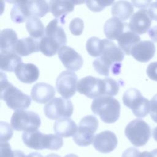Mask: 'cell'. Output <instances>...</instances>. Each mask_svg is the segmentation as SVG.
<instances>
[{"mask_svg":"<svg viewBox=\"0 0 157 157\" xmlns=\"http://www.w3.org/2000/svg\"><path fill=\"white\" fill-rule=\"evenodd\" d=\"M103 41L102 53L93 61V66L96 71L102 75L108 76L110 72L118 75L121 71L124 52L110 40L104 39Z\"/></svg>","mask_w":157,"mask_h":157,"instance_id":"cell-1","label":"cell"},{"mask_svg":"<svg viewBox=\"0 0 157 157\" xmlns=\"http://www.w3.org/2000/svg\"><path fill=\"white\" fill-rule=\"evenodd\" d=\"M120 89V83L112 78L86 76L78 80L77 90L89 98L96 99L104 96H115Z\"/></svg>","mask_w":157,"mask_h":157,"instance_id":"cell-2","label":"cell"},{"mask_svg":"<svg viewBox=\"0 0 157 157\" xmlns=\"http://www.w3.org/2000/svg\"><path fill=\"white\" fill-rule=\"evenodd\" d=\"M64 23L60 19L55 18L48 23L45 34L40 40L39 50L44 55H55L66 44V36L62 27Z\"/></svg>","mask_w":157,"mask_h":157,"instance_id":"cell-3","label":"cell"},{"mask_svg":"<svg viewBox=\"0 0 157 157\" xmlns=\"http://www.w3.org/2000/svg\"><path fill=\"white\" fill-rule=\"evenodd\" d=\"M1 99L14 110H25L31 104V98L9 82L6 74L1 72Z\"/></svg>","mask_w":157,"mask_h":157,"instance_id":"cell-4","label":"cell"},{"mask_svg":"<svg viewBox=\"0 0 157 157\" xmlns=\"http://www.w3.org/2000/svg\"><path fill=\"white\" fill-rule=\"evenodd\" d=\"M91 108L92 112L99 115L104 123H113L119 118L120 104L112 96H104L94 99Z\"/></svg>","mask_w":157,"mask_h":157,"instance_id":"cell-5","label":"cell"},{"mask_svg":"<svg viewBox=\"0 0 157 157\" xmlns=\"http://www.w3.org/2000/svg\"><path fill=\"white\" fill-rule=\"evenodd\" d=\"M123 102L137 118L145 117L150 112V101L143 97L136 88H131L126 90L123 96Z\"/></svg>","mask_w":157,"mask_h":157,"instance_id":"cell-6","label":"cell"},{"mask_svg":"<svg viewBox=\"0 0 157 157\" xmlns=\"http://www.w3.org/2000/svg\"><path fill=\"white\" fill-rule=\"evenodd\" d=\"M10 123L12 128L15 131L31 132L37 131L40 126L41 120L39 115L36 112L19 110L13 113Z\"/></svg>","mask_w":157,"mask_h":157,"instance_id":"cell-7","label":"cell"},{"mask_svg":"<svg viewBox=\"0 0 157 157\" xmlns=\"http://www.w3.org/2000/svg\"><path fill=\"white\" fill-rule=\"evenodd\" d=\"M124 134L135 147L145 145L151 136V128L143 120L135 119L125 128Z\"/></svg>","mask_w":157,"mask_h":157,"instance_id":"cell-8","label":"cell"},{"mask_svg":"<svg viewBox=\"0 0 157 157\" xmlns=\"http://www.w3.org/2000/svg\"><path fill=\"white\" fill-rule=\"evenodd\" d=\"M98 125V120L93 115H86L82 118L76 133L72 137L75 143L80 147L89 146L94 140Z\"/></svg>","mask_w":157,"mask_h":157,"instance_id":"cell-9","label":"cell"},{"mask_svg":"<svg viewBox=\"0 0 157 157\" xmlns=\"http://www.w3.org/2000/svg\"><path fill=\"white\" fill-rule=\"evenodd\" d=\"M72 102L64 98H55L44 107L45 116L51 120L70 117L73 113Z\"/></svg>","mask_w":157,"mask_h":157,"instance_id":"cell-10","label":"cell"},{"mask_svg":"<svg viewBox=\"0 0 157 157\" xmlns=\"http://www.w3.org/2000/svg\"><path fill=\"white\" fill-rule=\"evenodd\" d=\"M22 140L28 147L37 150H52L55 142L54 134H44L39 131L24 132L22 134Z\"/></svg>","mask_w":157,"mask_h":157,"instance_id":"cell-11","label":"cell"},{"mask_svg":"<svg viewBox=\"0 0 157 157\" xmlns=\"http://www.w3.org/2000/svg\"><path fill=\"white\" fill-rule=\"evenodd\" d=\"M77 83V76L74 72L64 71L56 78V88L63 98L69 99L75 94Z\"/></svg>","mask_w":157,"mask_h":157,"instance_id":"cell-12","label":"cell"},{"mask_svg":"<svg viewBox=\"0 0 157 157\" xmlns=\"http://www.w3.org/2000/svg\"><path fill=\"white\" fill-rule=\"evenodd\" d=\"M58 55L64 66L69 71H77L83 65L82 56L69 46L62 47L58 52Z\"/></svg>","mask_w":157,"mask_h":157,"instance_id":"cell-13","label":"cell"},{"mask_svg":"<svg viewBox=\"0 0 157 157\" xmlns=\"http://www.w3.org/2000/svg\"><path fill=\"white\" fill-rule=\"evenodd\" d=\"M117 144L116 135L110 131H104L94 136L93 145L97 151L102 153H108L115 149Z\"/></svg>","mask_w":157,"mask_h":157,"instance_id":"cell-14","label":"cell"},{"mask_svg":"<svg viewBox=\"0 0 157 157\" xmlns=\"http://www.w3.org/2000/svg\"><path fill=\"white\" fill-rule=\"evenodd\" d=\"M151 20L148 10L142 9L134 13L130 18L129 26L131 31L137 34H142L150 29Z\"/></svg>","mask_w":157,"mask_h":157,"instance_id":"cell-15","label":"cell"},{"mask_svg":"<svg viewBox=\"0 0 157 157\" xmlns=\"http://www.w3.org/2000/svg\"><path fill=\"white\" fill-rule=\"evenodd\" d=\"M155 51V46L152 42L144 40L139 42L132 48L131 55L136 60L146 63L153 57Z\"/></svg>","mask_w":157,"mask_h":157,"instance_id":"cell-16","label":"cell"},{"mask_svg":"<svg viewBox=\"0 0 157 157\" xmlns=\"http://www.w3.org/2000/svg\"><path fill=\"white\" fill-rule=\"evenodd\" d=\"M129 29L128 23L115 17L107 20L104 25V33L109 40H118L124 31Z\"/></svg>","mask_w":157,"mask_h":157,"instance_id":"cell-17","label":"cell"},{"mask_svg":"<svg viewBox=\"0 0 157 157\" xmlns=\"http://www.w3.org/2000/svg\"><path fill=\"white\" fill-rule=\"evenodd\" d=\"M55 95V88L46 83H37L34 85L31 91V98L39 104L50 102Z\"/></svg>","mask_w":157,"mask_h":157,"instance_id":"cell-18","label":"cell"},{"mask_svg":"<svg viewBox=\"0 0 157 157\" xmlns=\"http://www.w3.org/2000/svg\"><path fill=\"white\" fill-rule=\"evenodd\" d=\"M15 74L18 79L25 83L36 82L39 76L37 67L32 63H20L16 68Z\"/></svg>","mask_w":157,"mask_h":157,"instance_id":"cell-19","label":"cell"},{"mask_svg":"<svg viewBox=\"0 0 157 157\" xmlns=\"http://www.w3.org/2000/svg\"><path fill=\"white\" fill-rule=\"evenodd\" d=\"M74 1H50L49 11L56 18L64 21L67 14L74 10Z\"/></svg>","mask_w":157,"mask_h":157,"instance_id":"cell-20","label":"cell"},{"mask_svg":"<svg viewBox=\"0 0 157 157\" xmlns=\"http://www.w3.org/2000/svg\"><path fill=\"white\" fill-rule=\"evenodd\" d=\"M40 41L33 37L23 38L18 40L13 52L21 56L29 55L34 52L40 51Z\"/></svg>","mask_w":157,"mask_h":157,"instance_id":"cell-21","label":"cell"},{"mask_svg":"<svg viewBox=\"0 0 157 157\" xmlns=\"http://www.w3.org/2000/svg\"><path fill=\"white\" fill-rule=\"evenodd\" d=\"M78 127L76 123L70 118H61L57 120L53 125L55 132L59 136L68 137L76 133Z\"/></svg>","mask_w":157,"mask_h":157,"instance_id":"cell-22","label":"cell"},{"mask_svg":"<svg viewBox=\"0 0 157 157\" xmlns=\"http://www.w3.org/2000/svg\"><path fill=\"white\" fill-rule=\"evenodd\" d=\"M118 47L127 55H131L132 48L140 42V37L138 34L128 29L124 31L117 40Z\"/></svg>","mask_w":157,"mask_h":157,"instance_id":"cell-23","label":"cell"},{"mask_svg":"<svg viewBox=\"0 0 157 157\" xmlns=\"http://www.w3.org/2000/svg\"><path fill=\"white\" fill-rule=\"evenodd\" d=\"M21 58L14 52H1L0 67L1 71L15 72L17 67L21 63Z\"/></svg>","mask_w":157,"mask_h":157,"instance_id":"cell-24","label":"cell"},{"mask_svg":"<svg viewBox=\"0 0 157 157\" xmlns=\"http://www.w3.org/2000/svg\"><path fill=\"white\" fill-rule=\"evenodd\" d=\"M17 42V34L16 32L12 29H4L1 31V52H13L15 46Z\"/></svg>","mask_w":157,"mask_h":157,"instance_id":"cell-25","label":"cell"},{"mask_svg":"<svg viewBox=\"0 0 157 157\" xmlns=\"http://www.w3.org/2000/svg\"><path fill=\"white\" fill-rule=\"evenodd\" d=\"M111 12L113 17L121 21H125L133 15L134 8L128 1H118L113 4Z\"/></svg>","mask_w":157,"mask_h":157,"instance_id":"cell-26","label":"cell"},{"mask_svg":"<svg viewBox=\"0 0 157 157\" xmlns=\"http://www.w3.org/2000/svg\"><path fill=\"white\" fill-rule=\"evenodd\" d=\"M15 4L11 9L10 17L12 20L16 23H23L30 18L27 1H15Z\"/></svg>","mask_w":157,"mask_h":157,"instance_id":"cell-27","label":"cell"},{"mask_svg":"<svg viewBox=\"0 0 157 157\" xmlns=\"http://www.w3.org/2000/svg\"><path fill=\"white\" fill-rule=\"evenodd\" d=\"M27 5L31 17L41 18L49 11V5L45 1H27Z\"/></svg>","mask_w":157,"mask_h":157,"instance_id":"cell-28","label":"cell"},{"mask_svg":"<svg viewBox=\"0 0 157 157\" xmlns=\"http://www.w3.org/2000/svg\"><path fill=\"white\" fill-rule=\"evenodd\" d=\"M26 28L30 36L34 39L42 38L45 34V28L42 22L36 17L29 18L26 23Z\"/></svg>","mask_w":157,"mask_h":157,"instance_id":"cell-29","label":"cell"},{"mask_svg":"<svg viewBox=\"0 0 157 157\" xmlns=\"http://www.w3.org/2000/svg\"><path fill=\"white\" fill-rule=\"evenodd\" d=\"M86 50L92 56H100L104 50V41L96 37H90L86 42Z\"/></svg>","mask_w":157,"mask_h":157,"instance_id":"cell-30","label":"cell"},{"mask_svg":"<svg viewBox=\"0 0 157 157\" xmlns=\"http://www.w3.org/2000/svg\"><path fill=\"white\" fill-rule=\"evenodd\" d=\"M114 1H86L87 7L93 12H101L105 7L112 5Z\"/></svg>","mask_w":157,"mask_h":157,"instance_id":"cell-31","label":"cell"},{"mask_svg":"<svg viewBox=\"0 0 157 157\" xmlns=\"http://www.w3.org/2000/svg\"><path fill=\"white\" fill-rule=\"evenodd\" d=\"M13 136V130L9 123L1 121L0 123V141L1 142H7Z\"/></svg>","mask_w":157,"mask_h":157,"instance_id":"cell-32","label":"cell"},{"mask_svg":"<svg viewBox=\"0 0 157 157\" xmlns=\"http://www.w3.org/2000/svg\"><path fill=\"white\" fill-rule=\"evenodd\" d=\"M84 28V23L80 18L72 19L69 24V29L71 33L74 36H80L82 34Z\"/></svg>","mask_w":157,"mask_h":157,"instance_id":"cell-33","label":"cell"},{"mask_svg":"<svg viewBox=\"0 0 157 157\" xmlns=\"http://www.w3.org/2000/svg\"><path fill=\"white\" fill-rule=\"evenodd\" d=\"M0 157H14V151L8 142H1Z\"/></svg>","mask_w":157,"mask_h":157,"instance_id":"cell-34","label":"cell"},{"mask_svg":"<svg viewBox=\"0 0 157 157\" xmlns=\"http://www.w3.org/2000/svg\"><path fill=\"white\" fill-rule=\"evenodd\" d=\"M150 114L152 120L157 123V94L150 101Z\"/></svg>","mask_w":157,"mask_h":157,"instance_id":"cell-35","label":"cell"},{"mask_svg":"<svg viewBox=\"0 0 157 157\" xmlns=\"http://www.w3.org/2000/svg\"><path fill=\"white\" fill-rule=\"evenodd\" d=\"M146 72L150 79L157 82V61L151 63L148 66Z\"/></svg>","mask_w":157,"mask_h":157,"instance_id":"cell-36","label":"cell"},{"mask_svg":"<svg viewBox=\"0 0 157 157\" xmlns=\"http://www.w3.org/2000/svg\"><path fill=\"white\" fill-rule=\"evenodd\" d=\"M148 13L151 20L157 21V1L153 2L150 5Z\"/></svg>","mask_w":157,"mask_h":157,"instance_id":"cell-37","label":"cell"},{"mask_svg":"<svg viewBox=\"0 0 157 157\" xmlns=\"http://www.w3.org/2000/svg\"><path fill=\"white\" fill-rule=\"evenodd\" d=\"M139 153L140 152L137 148L130 147L123 153L121 157H137Z\"/></svg>","mask_w":157,"mask_h":157,"instance_id":"cell-38","label":"cell"},{"mask_svg":"<svg viewBox=\"0 0 157 157\" xmlns=\"http://www.w3.org/2000/svg\"><path fill=\"white\" fill-rule=\"evenodd\" d=\"M131 3L136 7L145 9L151 4V1H132Z\"/></svg>","mask_w":157,"mask_h":157,"instance_id":"cell-39","label":"cell"},{"mask_svg":"<svg viewBox=\"0 0 157 157\" xmlns=\"http://www.w3.org/2000/svg\"><path fill=\"white\" fill-rule=\"evenodd\" d=\"M148 35L153 42H157V26H155L149 29Z\"/></svg>","mask_w":157,"mask_h":157,"instance_id":"cell-40","label":"cell"},{"mask_svg":"<svg viewBox=\"0 0 157 157\" xmlns=\"http://www.w3.org/2000/svg\"><path fill=\"white\" fill-rule=\"evenodd\" d=\"M14 157H27L25 154L21 150H14Z\"/></svg>","mask_w":157,"mask_h":157,"instance_id":"cell-41","label":"cell"},{"mask_svg":"<svg viewBox=\"0 0 157 157\" xmlns=\"http://www.w3.org/2000/svg\"><path fill=\"white\" fill-rule=\"evenodd\" d=\"M137 157H152L151 152L148 151H143V152H140Z\"/></svg>","mask_w":157,"mask_h":157,"instance_id":"cell-42","label":"cell"},{"mask_svg":"<svg viewBox=\"0 0 157 157\" xmlns=\"http://www.w3.org/2000/svg\"><path fill=\"white\" fill-rule=\"evenodd\" d=\"M27 157H43L41 154L37 153V152H33L29 153Z\"/></svg>","mask_w":157,"mask_h":157,"instance_id":"cell-43","label":"cell"},{"mask_svg":"<svg viewBox=\"0 0 157 157\" xmlns=\"http://www.w3.org/2000/svg\"><path fill=\"white\" fill-rule=\"evenodd\" d=\"M153 137L154 139L157 142V126L153 130Z\"/></svg>","mask_w":157,"mask_h":157,"instance_id":"cell-44","label":"cell"},{"mask_svg":"<svg viewBox=\"0 0 157 157\" xmlns=\"http://www.w3.org/2000/svg\"><path fill=\"white\" fill-rule=\"evenodd\" d=\"M151 154L152 157H157V148L151 151Z\"/></svg>","mask_w":157,"mask_h":157,"instance_id":"cell-45","label":"cell"},{"mask_svg":"<svg viewBox=\"0 0 157 157\" xmlns=\"http://www.w3.org/2000/svg\"><path fill=\"white\" fill-rule=\"evenodd\" d=\"M45 157H60L59 155H56V154H55V153H51V154H49L48 155H47Z\"/></svg>","mask_w":157,"mask_h":157,"instance_id":"cell-46","label":"cell"},{"mask_svg":"<svg viewBox=\"0 0 157 157\" xmlns=\"http://www.w3.org/2000/svg\"><path fill=\"white\" fill-rule=\"evenodd\" d=\"M64 157H78V156H77L75 154H73V153H71V154H68L67 155H66Z\"/></svg>","mask_w":157,"mask_h":157,"instance_id":"cell-47","label":"cell"}]
</instances>
